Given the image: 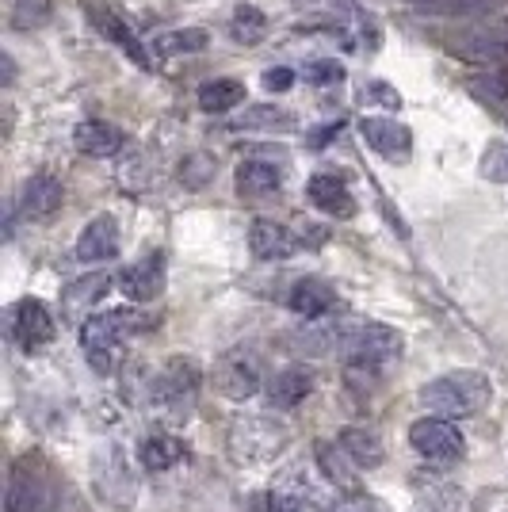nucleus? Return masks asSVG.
<instances>
[{"mask_svg": "<svg viewBox=\"0 0 508 512\" xmlns=\"http://www.w3.org/2000/svg\"><path fill=\"white\" fill-rule=\"evenodd\" d=\"M493 402V383H489L482 371H451L440 375L428 386H421V406L432 417H474Z\"/></svg>", "mask_w": 508, "mask_h": 512, "instance_id": "1", "label": "nucleus"}, {"mask_svg": "<svg viewBox=\"0 0 508 512\" xmlns=\"http://www.w3.org/2000/svg\"><path fill=\"white\" fill-rule=\"evenodd\" d=\"M149 321L138 310H107V314H92L88 321H81V348H85V360L96 375H111L115 371V356H119V344L142 333Z\"/></svg>", "mask_w": 508, "mask_h": 512, "instance_id": "2", "label": "nucleus"}, {"mask_svg": "<svg viewBox=\"0 0 508 512\" xmlns=\"http://www.w3.org/2000/svg\"><path fill=\"white\" fill-rule=\"evenodd\" d=\"M402 333L382 321H360L337 333V348L352 371H379L402 356Z\"/></svg>", "mask_w": 508, "mask_h": 512, "instance_id": "3", "label": "nucleus"}, {"mask_svg": "<svg viewBox=\"0 0 508 512\" xmlns=\"http://www.w3.org/2000/svg\"><path fill=\"white\" fill-rule=\"evenodd\" d=\"M447 54L463 58L474 65H501L508 58V20H486L470 23V27H455L451 35L440 39Z\"/></svg>", "mask_w": 508, "mask_h": 512, "instance_id": "4", "label": "nucleus"}, {"mask_svg": "<svg viewBox=\"0 0 508 512\" xmlns=\"http://www.w3.org/2000/svg\"><path fill=\"white\" fill-rule=\"evenodd\" d=\"M199 390H203V371L195 360H169L161 367V375L153 379V398L157 406L176 413V417H188L195 402H199Z\"/></svg>", "mask_w": 508, "mask_h": 512, "instance_id": "5", "label": "nucleus"}, {"mask_svg": "<svg viewBox=\"0 0 508 512\" xmlns=\"http://www.w3.org/2000/svg\"><path fill=\"white\" fill-rule=\"evenodd\" d=\"M409 444L413 451L428 459V463H455L459 455H463V432L451 425L447 417H421V421H413L409 428Z\"/></svg>", "mask_w": 508, "mask_h": 512, "instance_id": "6", "label": "nucleus"}, {"mask_svg": "<svg viewBox=\"0 0 508 512\" xmlns=\"http://www.w3.org/2000/svg\"><path fill=\"white\" fill-rule=\"evenodd\" d=\"M58 325H54V314L46 310V302L39 299H20L12 310H8V337L20 344L23 352H39L54 341Z\"/></svg>", "mask_w": 508, "mask_h": 512, "instance_id": "7", "label": "nucleus"}, {"mask_svg": "<svg viewBox=\"0 0 508 512\" xmlns=\"http://www.w3.org/2000/svg\"><path fill=\"white\" fill-rule=\"evenodd\" d=\"M264 383V375H260V363H256L253 352H245V348H233L226 352L218 367H214V386L233 398V402H245V398H253L256 390Z\"/></svg>", "mask_w": 508, "mask_h": 512, "instance_id": "8", "label": "nucleus"}, {"mask_svg": "<svg viewBox=\"0 0 508 512\" xmlns=\"http://www.w3.org/2000/svg\"><path fill=\"white\" fill-rule=\"evenodd\" d=\"M115 283H119V291H123L130 302H153L165 291V256L149 253V256H142V260H134V264H127V268L115 276Z\"/></svg>", "mask_w": 508, "mask_h": 512, "instance_id": "9", "label": "nucleus"}, {"mask_svg": "<svg viewBox=\"0 0 508 512\" xmlns=\"http://www.w3.org/2000/svg\"><path fill=\"white\" fill-rule=\"evenodd\" d=\"M46 486L31 463H12L4 482V512H46Z\"/></svg>", "mask_w": 508, "mask_h": 512, "instance_id": "10", "label": "nucleus"}, {"mask_svg": "<svg viewBox=\"0 0 508 512\" xmlns=\"http://www.w3.org/2000/svg\"><path fill=\"white\" fill-rule=\"evenodd\" d=\"M360 134H363V142L379 153V157H386V161H409V153H413V134H409V127L398 123V119L367 115L360 123Z\"/></svg>", "mask_w": 508, "mask_h": 512, "instance_id": "11", "label": "nucleus"}, {"mask_svg": "<svg viewBox=\"0 0 508 512\" xmlns=\"http://www.w3.org/2000/svg\"><path fill=\"white\" fill-rule=\"evenodd\" d=\"M302 245H306V237L295 234L283 222H272V218H256L253 226H249V249H253L256 260H287Z\"/></svg>", "mask_w": 508, "mask_h": 512, "instance_id": "12", "label": "nucleus"}, {"mask_svg": "<svg viewBox=\"0 0 508 512\" xmlns=\"http://www.w3.org/2000/svg\"><path fill=\"white\" fill-rule=\"evenodd\" d=\"M65 188L54 172H35L20 192V214L27 222H46L50 214L62 207Z\"/></svg>", "mask_w": 508, "mask_h": 512, "instance_id": "13", "label": "nucleus"}, {"mask_svg": "<svg viewBox=\"0 0 508 512\" xmlns=\"http://www.w3.org/2000/svg\"><path fill=\"white\" fill-rule=\"evenodd\" d=\"M119 256V222L111 214H96L77 237V260L81 264H107Z\"/></svg>", "mask_w": 508, "mask_h": 512, "instance_id": "14", "label": "nucleus"}, {"mask_svg": "<svg viewBox=\"0 0 508 512\" xmlns=\"http://www.w3.org/2000/svg\"><path fill=\"white\" fill-rule=\"evenodd\" d=\"M111 291V276L107 272H92V276L73 279L62 291V318L65 321H88L92 306Z\"/></svg>", "mask_w": 508, "mask_h": 512, "instance_id": "15", "label": "nucleus"}, {"mask_svg": "<svg viewBox=\"0 0 508 512\" xmlns=\"http://www.w3.org/2000/svg\"><path fill=\"white\" fill-rule=\"evenodd\" d=\"M306 195H310V203H314L318 211L333 214V218H352V214H356V199H352L348 184L340 180L337 172H318V176H310Z\"/></svg>", "mask_w": 508, "mask_h": 512, "instance_id": "16", "label": "nucleus"}, {"mask_svg": "<svg viewBox=\"0 0 508 512\" xmlns=\"http://www.w3.org/2000/svg\"><path fill=\"white\" fill-rule=\"evenodd\" d=\"M287 306L295 310L298 318L318 321V318H325L333 306H337V291H333L325 279L306 276V279H298L295 287H291V295H287Z\"/></svg>", "mask_w": 508, "mask_h": 512, "instance_id": "17", "label": "nucleus"}, {"mask_svg": "<svg viewBox=\"0 0 508 512\" xmlns=\"http://www.w3.org/2000/svg\"><path fill=\"white\" fill-rule=\"evenodd\" d=\"M73 146L85 157H115L127 146V134L119 127H111V123H104V119H85L73 130Z\"/></svg>", "mask_w": 508, "mask_h": 512, "instance_id": "18", "label": "nucleus"}, {"mask_svg": "<svg viewBox=\"0 0 508 512\" xmlns=\"http://www.w3.org/2000/svg\"><path fill=\"white\" fill-rule=\"evenodd\" d=\"M233 184H237V195L245 199H264V195H276L283 188V169L272 165V161H241L237 172H233Z\"/></svg>", "mask_w": 508, "mask_h": 512, "instance_id": "19", "label": "nucleus"}, {"mask_svg": "<svg viewBox=\"0 0 508 512\" xmlns=\"http://www.w3.org/2000/svg\"><path fill=\"white\" fill-rule=\"evenodd\" d=\"M88 16H92V23H96V31H100L104 39H111V43L119 46V50L127 54L130 62H138L142 69H153V58H149V50L138 43V35H134V31H130L127 23L119 20L115 12H107V8H88Z\"/></svg>", "mask_w": 508, "mask_h": 512, "instance_id": "20", "label": "nucleus"}, {"mask_svg": "<svg viewBox=\"0 0 508 512\" xmlns=\"http://www.w3.org/2000/svg\"><path fill=\"white\" fill-rule=\"evenodd\" d=\"M314 394V375L306 367H287L279 371L272 386H268V402L276 409H295L298 402H306Z\"/></svg>", "mask_w": 508, "mask_h": 512, "instance_id": "21", "label": "nucleus"}, {"mask_svg": "<svg viewBox=\"0 0 508 512\" xmlns=\"http://www.w3.org/2000/svg\"><path fill=\"white\" fill-rule=\"evenodd\" d=\"M180 459H184V444L176 436H169V432H149L146 440L138 444V463L153 470V474L176 467Z\"/></svg>", "mask_w": 508, "mask_h": 512, "instance_id": "22", "label": "nucleus"}, {"mask_svg": "<svg viewBox=\"0 0 508 512\" xmlns=\"http://www.w3.org/2000/svg\"><path fill=\"white\" fill-rule=\"evenodd\" d=\"M241 104H245V85L233 81V77H218V81H207V85L199 88V107L207 115H226V111Z\"/></svg>", "mask_w": 508, "mask_h": 512, "instance_id": "23", "label": "nucleus"}, {"mask_svg": "<svg viewBox=\"0 0 508 512\" xmlns=\"http://www.w3.org/2000/svg\"><path fill=\"white\" fill-rule=\"evenodd\" d=\"M230 35L233 43L256 46L268 39V16L256 8V4H237L230 16Z\"/></svg>", "mask_w": 508, "mask_h": 512, "instance_id": "24", "label": "nucleus"}, {"mask_svg": "<svg viewBox=\"0 0 508 512\" xmlns=\"http://www.w3.org/2000/svg\"><path fill=\"white\" fill-rule=\"evenodd\" d=\"M233 127L237 130H291L295 127V115L276 104H256V107H245Z\"/></svg>", "mask_w": 508, "mask_h": 512, "instance_id": "25", "label": "nucleus"}, {"mask_svg": "<svg viewBox=\"0 0 508 512\" xmlns=\"http://www.w3.org/2000/svg\"><path fill=\"white\" fill-rule=\"evenodd\" d=\"M340 448L356 459V467H379L382 463L379 436L367 432V428H344V432H340Z\"/></svg>", "mask_w": 508, "mask_h": 512, "instance_id": "26", "label": "nucleus"}, {"mask_svg": "<svg viewBox=\"0 0 508 512\" xmlns=\"http://www.w3.org/2000/svg\"><path fill=\"white\" fill-rule=\"evenodd\" d=\"M153 50L157 54H199V50H207V31H199V27H188V31H161L157 39H153Z\"/></svg>", "mask_w": 508, "mask_h": 512, "instance_id": "27", "label": "nucleus"}, {"mask_svg": "<svg viewBox=\"0 0 508 512\" xmlns=\"http://www.w3.org/2000/svg\"><path fill=\"white\" fill-rule=\"evenodd\" d=\"M318 463H321V470L329 474V482H337V486H344V490L356 486V474H352V463H356V459H352L344 448H337V444H321Z\"/></svg>", "mask_w": 508, "mask_h": 512, "instance_id": "28", "label": "nucleus"}, {"mask_svg": "<svg viewBox=\"0 0 508 512\" xmlns=\"http://www.w3.org/2000/svg\"><path fill=\"white\" fill-rule=\"evenodd\" d=\"M470 88H474V96L482 100L486 107H493L501 119L508 123V73H486V77H478V81H470Z\"/></svg>", "mask_w": 508, "mask_h": 512, "instance_id": "29", "label": "nucleus"}, {"mask_svg": "<svg viewBox=\"0 0 508 512\" xmlns=\"http://www.w3.org/2000/svg\"><path fill=\"white\" fill-rule=\"evenodd\" d=\"M50 12H54L50 0H16V8H12V27H20V31L43 27V23L50 20Z\"/></svg>", "mask_w": 508, "mask_h": 512, "instance_id": "30", "label": "nucleus"}, {"mask_svg": "<svg viewBox=\"0 0 508 512\" xmlns=\"http://www.w3.org/2000/svg\"><path fill=\"white\" fill-rule=\"evenodd\" d=\"M482 176L497 180V184H508V146L505 142H489L486 153H482Z\"/></svg>", "mask_w": 508, "mask_h": 512, "instance_id": "31", "label": "nucleus"}, {"mask_svg": "<svg viewBox=\"0 0 508 512\" xmlns=\"http://www.w3.org/2000/svg\"><path fill=\"white\" fill-rule=\"evenodd\" d=\"M253 512H310L306 501H298L291 493H256Z\"/></svg>", "mask_w": 508, "mask_h": 512, "instance_id": "32", "label": "nucleus"}, {"mask_svg": "<svg viewBox=\"0 0 508 512\" xmlns=\"http://www.w3.org/2000/svg\"><path fill=\"white\" fill-rule=\"evenodd\" d=\"M302 77L310 85H337V81H344V69L337 62H310L302 69Z\"/></svg>", "mask_w": 508, "mask_h": 512, "instance_id": "33", "label": "nucleus"}, {"mask_svg": "<svg viewBox=\"0 0 508 512\" xmlns=\"http://www.w3.org/2000/svg\"><path fill=\"white\" fill-rule=\"evenodd\" d=\"M291 85H295V73H291V69H283V65L264 73V88H268V92H287Z\"/></svg>", "mask_w": 508, "mask_h": 512, "instance_id": "34", "label": "nucleus"}, {"mask_svg": "<svg viewBox=\"0 0 508 512\" xmlns=\"http://www.w3.org/2000/svg\"><path fill=\"white\" fill-rule=\"evenodd\" d=\"M329 512H379V505H375L371 497H344V501H337Z\"/></svg>", "mask_w": 508, "mask_h": 512, "instance_id": "35", "label": "nucleus"}, {"mask_svg": "<svg viewBox=\"0 0 508 512\" xmlns=\"http://www.w3.org/2000/svg\"><path fill=\"white\" fill-rule=\"evenodd\" d=\"M363 92H367V96H371V100H379V104H386V107H398V104H402V96H398V92H394V88L379 85V81H371V85L363 88Z\"/></svg>", "mask_w": 508, "mask_h": 512, "instance_id": "36", "label": "nucleus"}]
</instances>
